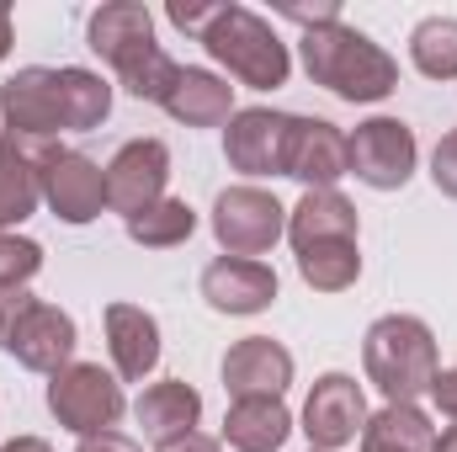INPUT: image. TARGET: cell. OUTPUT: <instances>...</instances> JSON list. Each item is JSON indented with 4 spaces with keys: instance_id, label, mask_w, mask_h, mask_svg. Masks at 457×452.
Listing matches in <instances>:
<instances>
[{
    "instance_id": "18",
    "label": "cell",
    "mask_w": 457,
    "mask_h": 452,
    "mask_svg": "<svg viewBox=\"0 0 457 452\" xmlns=\"http://www.w3.org/2000/svg\"><path fill=\"white\" fill-rule=\"evenodd\" d=\"M107 346L122 383H144L160 367V325L138 304H107Z\"/></svg>"
},
{
    "instance_id": "37",
    "label": "cell",
    "mask_w": 457,
    "mask_h": 452,
    "mask_svg": "<svg viewBox=\"0 0 457 452\" xmlns=\"http://www.w3.org/2000/svg\"><path fill=\"white\" fill-rule=\"evenodd\" d=\"M11 54V5L0 0V59Z\"/></svg>"
},
{
    "instance_id": "15",
    "label": "cell",
    "mask_w": 457,
    "mask_h": 452,
    "mask_svg": "<svg viewBox=\"0 0 457 452\" xmlns=\"http://www.w3.org/2000/svg\"><path fill=\"white\" fill-rule=\"evenodd\" d=\"M287 176L303 181L309 192L336 187L341 176H351L345 160V133L325 117H293V144H287Z\"/></svg>"
},
{
    "instance_id": "32",
    "label": "cell",
    "mask_w": 457,
    "mask_h": 452,
    "mask_svg": "<svg viewBox=\"0 0 457 452\" xmlns=\"http://www.w3.org/2000/svg\"><path fill=\"white\" fill-rule=\"evenodd\" d=\"M431 181H436V192L457 197V133H447V138L436 144V155H431Z\"/></svg>"
},
{
    "instance_id": "7",
    "label": "cell",
    "mask_w": 457,
    "mask_h": 452,
    "mask_svg": "<svg viewBox=\"0 0 457 452\" xmlns=\"http://www.w3.org/2000/svg\"><path fill=\"white\" fill-rule=\"evenodd\" d=\"M213 234H219V245L228 255L255 261L287 234V208L261 187H228L213 203Z\"/></svg>"
},
{
    "instance_id": "2",
    "label": "cell",
    "mask_w": 457,
    "mask_h": 452,
    "mask_svg": "<svg viewBox=\"0 0 457 452\" xmlns=\"http://www.w3.org/2000/svg\"><path fill=\"white\" fill-rule=\"evenodd\" d=\"M298 48H303L309 80L325 86V91H336L341 102H383V96H394V86H399V64H394L367 32H356V27H345V21H330V27L303 32Z\"/></svg>"
},
{
    "instance_id": "10",
    "label": "cell",
    "mask_w": 457,
    "mask_h": 452,
    "mask_svg": "<svg viewBox=\"0 0 457 452\" xmlns=\"http://www.w3.org/2000/svg\"><path fill=\"white\" fill-rule=\"evenodd\" d=\"M43 203L64 224H91L107 208V171L80 149H59L43 165Z\"/></svg>"
},
{
    "instance_id": "1",
    "label": "cell",
    "mask_w": 457,
    "mask_h": 452,
    "mask_svg": "<svg viewBox=\"0 0 457 452\" xmlns=\"http://www.w3.org/2000/svg\"><path fill=\"white\" fill-rule=\"evenodd\" d=\"M86 38L117 70V80L128 86V96H138V102H165L170 96L181 64L154 43V16H149L144 0H107L91 16Z\"/></svg>"
},
{
    "instance_id": "3",
    "label": "cell",
    "mask_w": 457,
    "mask_h": 452,
    "mask_svg": "<svg viewBox=\"0 0 457 452\" xmlns=\"http://www.w3.org/2000/svg\"><path fill=\"white\" fill-rule=\"evenodd\" d=\"M361 362H367V378L378 383V394L388 405H415L420 394H431V383L442 372L436 367V336L415 314H383L361 340Z\"/></svg>"
},
{
    "instance_id": "35",
    "label": "cell",
    "mask_w": 457,
    "mask_h": 452,
    "mask_svg": "<svg viewBox=\"0 0 457 452\" xmlns=\"http://www.w3.org/2000/svg\"><path fill=\"white\" fill-rule=\"evenodd\" d=\"M160 452H224L213 437H203V431H187V437H176V442H165Z\"/></svg>"
},
{
    "instance_id": "22",
    "label": "cell",
    "mask_w": 457,
    "mask_h": 452,
    "mask_svg": "<svg viewBox=\"0 0 457 452\" xmlns=\"http://www.w3.org/2000/svg\"><path fill=\"white\" fill-rule=\"evenodd\" d=\"M293 431L282 399H234L224 415V442L234 452H277Z\"/></svg>"
},
{
    "instance_id": "4",
    "label": "cell",
    "mask_w": 457,
    "mask_h": 452,
    "mask_svg": "<svg viewBox=\"0 0 457 452\" xmlns=\"http://www.w3.org/2000/svg\"><path fill=\"white\" fill-rule=\"evenodd\" d=\"M203 48L250 91H277L287 80V70H293L287 43L255 11H245V5H224L219 11V21L203 32Z\"/></svg>"
},
{
    "instance_id": "20",
    "label": "cell",
    "mask_w": 457,
    "mask_h": 452,
    "mask_svg": "<svg viewBox=\"0 0 457 452\" xmlns=\"http://www.w3.org/2000/svg\"><path fill=\"white\" fill-rule=\"evenodd\" d=\"M287 239H293V250L330 245V239H356V208L345 203L336 187L303 192V197H298V208L287 213Z\"/></svg>"
},
{
    "instance_id": "13",
    "label": "cell",
    "mask_w": 457,
    "mask_h": 452,
    "mask_svg": "<svg viewBox=\"0 0 457 452\" xmlns=\"http://www.w3.org/2000/svg\"><path fill=\"white\" fill-rule=\"evenodd\" d=\"M293 383V351L271 336H245L224 356V389L228 399H282Z\"/></svg>"
},
{
    "instance_id": "5",
    "label": "cell",
    "mask_w": 457,
    "mask_h": 452,
    "mask_svg": "<svg viewBox=\"0 0 457 452\" xmlns=\"http://www.w3.org/2000/svg\"><path fill=\"white\" fill-rule=\"evenodd\" d=\"M48 410L75 437L112 431L117 415H122V383H117L102 362H70L64 372L48 378Z\"/></svg>"
},
{
    "instance_id": "8",
    "label": "cell",
    "mask_w": 457,
    "mask_h": 452,
    "mask_svg": "<svg viewBox=\"0 0 457 452\" xmlns=\"http://www.w3.org/2000/svg\"><path fill=\"white\" fill-rule=\"evenodd\" d=\"M287 144H293V117L271 107H245L224 128V155L239 176H287Z\"/></svg>"
},
{
    "instance_id": "21",
    "label": "cell",
    "mask_w": 457,
    "mask_h": 452,
    "mask_svg": "<svg viewBox=\"0 0 457 452\" xmlns=\"http://www.w3.org/2000/svg\"><path fill=\"white\" fill-rule=\"evenodd\" d=\"M160 107L176 122H187V128H219V122L234 117V86L208 75V70H181Z\"/></svg>"
},
{
    "instance_id": "12",
    "label": "cell",
    "mask_w": 457,
    "mask_h": 452,
    "mask_svg": "<svg viewBox=\"0 0 457 452\" xmlns=\"http://www.w3.org/2000/svg\"><path fill=\"white\" fill-rule=\"evenodd\" d=\"M367 426V399L356 389V378L345 372H325L314 389H309V405H303V431L314 452H336L345 442H356Z\"/></svg>"
},
{
    "instance_id": "17",
    "label": "cell",
    "mask_w": 457,
    "mask_h": 452,
    "mask_svg": "<svg viewBox=\"0 0 457 452\" xmlns=\"http://www.w3.org/2000/svg\"><path fill=\"white\" fill-rule=\"evenodd\" d=\"M75 320L64 314V309H54V304H32V314L16 325V336L5 340V351L21 362V367H32V372H64L70 367V356H75Z\"/></svg>"
},
{
    "instance_id": "19",
    "label": "cell",
    "mask_w": 457,
    "mask_h": 452,
    "mask_svg": "<svg viewBox=\"0 0 457 452\" xmlns=\"http://www.w3.org/2000/svg\"><path fill=\"white\" fill-rule=\"evenodd\" d=\"M133 415H138V431L165 448V442H176V437H187V431L197 426L203 394H197L192 383H181V378H165V383H154V389L138 394Z\"/></svg>"
},
{
    "instance_id": "31",
    "label": "cell",
    "mask_w": 457,
    "mask_h": 452,
    "mask_svg": "<svg viewBox=\"0 0 457 452\" xmlns=\"http://www.w3.org/2000/svg\"><path fill=\"white\" fill-rule=\"evenodd\" d=\"M165 11H170V21H176L181 32H192V38H203V32H208V27L219 21V11H224V5H197V0H170Z\"/></svg>"
},
{
    "instance_id": "25",
    "label": "cell",
    "mask_w": 457,
    "mask_h": 452,
    "mask_svg": "<svg viewBox=\"0 0 457 452\" xmlns=\"http://www.w3.org/2000/svg\"><path fill=\"white\" fill-rule=\"evenodd\" d=\"M298 277H303L314 293H345V288L361 277L356 239H330V245H309V250H298Z\"/></svg>"
},
{
    "instance_id": "14",
    "label": "cell",
    "mask_w": 457,
    "mask_h": 452,
    "mask_svg": "<svg viewBox=\"0 0 457 452\" xmlns=\"http://www.w3.org/2000/svg\"><path fill=\"white\" fill-rule=\"evenodd\" d=\"M59 155L48 138H0V224H21L43 203V165Z\"/></svg>"
},
{
    "instance_id": "38",
    "label": "cell",
    "mask_w": 457,
    "mask_h": 452,
    "mask_svg": "<svg viewBox=\"0 0 457 452\" xmlns=\"http://www.w3.org/2000/svg\"><path fill=\"white\" fill-rule=\"evenodd\" d=\"M431 452H457V426L447 431V437H436V442H431Z\"/></svg>"
},
{
    "instance_id": "36",
    "label": "cell",
    "mask_w": 457,
    "mask_h": 452,
    "mask_svg": "<svg viewBox=\"0 0 457 452\" xmlns=\"http://www.w3.org/2000/svg\"><path fill=\"white\" fill-rule=\"evenodd\" d=\"M0 452H54V448H48L43 437H16V442H5Z\"/></svg>"
},
{
    "instance_id": "27",
    "label": "cell",
    "mask_w": 457,
    "mask_h": 452,
    "mask_svg": "<svg viewBox=\"0 0 457 452\" xmlns=\"http://www.w3.org/2000/svg\"><path fill=\"white\" fill-rule=\"evenodd\" d=\"M410 59L426 80H457V16H426L410 32Z\"/></svg>"
},
{
    "instance_id": "34",
    "label": "cell",
    "mask_w": 457,
    "mask_h": 452,
    "mask_svg": "<svg viewBox=\"0 0 457 452\" xmlns=\"http://www.w3.org/2000/svg\"><path fill=\"white\" fill-rule=\"evenodd\" d=\"M75 452H144V448L133 437H122V431H96V437H80Z\"/></svg>"
},
{
    "instance_id": "9",
    "label": "cell",
    "mask_w": 457,
    "mask_h": 452,
    "mask_svg": "<svg viewBox=\"0 0 457 452\" xmlns=\"http://www.w3.org/2000/svg\"><path fill=\"white\" fill-rule=\"evenodd\" d=\"M165 181H170V149L160 138H133L107 165V208H117L122 219H138L165 197Z\"/></svg>"
},
{
    "instance_id": "11",
    "label": "cell",
    "mask_w": 457,
    "mask_h": 452,
    "mask_svg": "<svg viewBox=\"0 0 457 452\" xmlns=\"http://www.w3.org/2000/svg\"><path fill=\"white\" fill-rule=\"evenodd\" d=\"M0 117L11 138H48L64 128V107H59V70L27 64L0 86Z\"/></svg>"
},
{
    "instance_id": "24",
    "label": "cell",
    "mask_w": 457,
    "mask_h": 452,
    "mask_svg": "<svg viewBox=\"0 0 457 452\" xmlns=\"http://www.w3.org/2000/svg\"><path fill=\"white\" fill-rule=\"evenodd\" d=\"M59 107H64V128L91 133V128H102L107 113H112V86H107L96 70L64 64V70H59Z\"/></svg>"
},
{
    "instance_id": "26",
    "label": "cell",
    "mask_w": 457,
    "mask_h": 452,
    "mask_svg": "<svg viewBox=\"0 0 457 452\" xmlns=\"http://www.w3.org/2000/svg\"><path fill=\"white\" fill-rule=\"evenodd\" d=\"M197 229V208L181 203V197H160L154 208H144L138 219H128V239L144 245V250H170V245H187Z\"/></svg>"
},
{
    "instance_id": "29",
    "label": "cell",
    "mask_w": 457,
    "mask_h": 452,
    "mask_svg": "<svg viewBox=\"0 0 457 452\" xmlns=\"http://www.w3.org/2000/svg\"><path fill=\"white\" fill-rule=\"evenodd\" d=\"M32 304L37 298L27 293V282H0V346L16 336V325L32 314Z\"/></svg>"
},
{
    "instance_id": "23",
    "label": "cell",
    "mask_w": 457,
    "mask_h": 452,
    "mask_svg": "<svg viewBox=\"0 0 457 452\" xmlns=\"http://www.w3.org/2000/svg\"><path fill=\"white\" fill-rule=\"evenodd\" d=\"M436 431L420 405H383L361 426V452H431Z\"/></svg>"
},
{
    "instance_id": "33",
    "label": "cell",
    "mask_w": 457,
    "mask_h": 452,
    "mask_svg": "<svg viewBox=\"0 0 457 452\" xmlns=\"http://www.w3.org/2000/svg\"><path fill=\"white\" fill-rule=\"evenodd\" d=\"M431 399H436V410H442V415L457 426V367L436 372V383H431Z\"/></svg>"
},
{
    "instance_id": "30",
    "label": "cell",
    "mask_w": 457,
    "mask_h": 452,
    "mask_svg": "<svg viewBox=\"0 0 457 452\" xmlns=\"http://www.w3.org/2000/svg\"><path fill=\"white\" fill-rule=\"evenodd\" d=\"M287 21H298L303 32H314V27H330V21H341V0H314V5H298V0H287V5H277Z\"/></svg>"
},
{
    "instance_id": "28",
    "label": "cell",
    "mask_w": 457,
    "mask_h": 452,
    "mask_svg": "<svg viewBox=\"0 0 457 452\" xmlns=\"http://www.w3.org/2000/svg\"><path fill=\"white\" fill-rule=\"evenodd\" d=\"M37 266H43V245L37 239L0 234V282H32Z\"/></svg>"
},
{
    "instance_id": "16",
    "label": "cell",
    "mask_w": 457,
    "mask_h": 452,
    "mask_svg": "<svg viewBox=\"0 0 457 452\" xmlns=\"http://www.w3.org/2000/svg\"><path fill=\"white\" fill-rule=\"evenodd\" d=\"M203 298L219 314H261L277 298V272L266 261H245V255H219L203 272Z\"/></svg>"
},
{
    "instance_id": "6",
    "label": "cell",
    "mask_w": 457,
    "mask_h": 452,
    "mask_svg": "<svg viewBox=\"0 0 457 452\" xmlns=\"http://www.w3.org/2000/svg\"><path fill=\"white\" fill-rule=\"evenodd\" d=\"M415 133L399 117H367L356 122V133H345V160L351 176L367 181L372 192H399L415 176Z\"/></svg>"
}]
</instances>
